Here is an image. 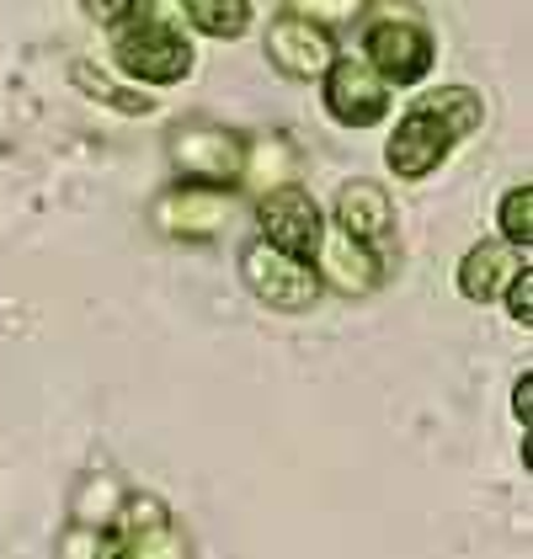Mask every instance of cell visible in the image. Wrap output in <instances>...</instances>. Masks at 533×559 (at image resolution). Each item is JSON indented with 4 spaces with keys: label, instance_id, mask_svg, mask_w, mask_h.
<instances>
[{
    "label": "cell",
    "instance_id": "2e32d148",
    "mask_svg": "<svg viewBox=\"0 0 533 559\" xmlns=\"http://www.w3.org/2000/svg\"><path fill=\"white\" fill-rule=\"evenodd\" d=\"M177 11L203 38H240L251 27V0H181Z\"/></svg>",
    "mask_w": 533,
    "mask_h": 559
},
{
    "label": "cell",
    "instance_id": "7c38bea8",
    "mask_svg": "<svg viewBox=\"0 0 533 559\" xmlns=\"http://www.w3.org/2000/svg\"><path fill=\"white\" fill-rule=\"evenodd\" d=\"M315 277H320V288H336V294H347V299H368L379 283H384V261L374 257V251H363L353 246L347 235H320V251H315Z\"/></svg>",
    "mask_w": 533,
    "mask_h": 559
},
{
    "label": "cell",
    "instance_id": "6da1fadb",
    "mask_svg": "<svg viewBox=\"0 0 533 559\" xmlns=\"http://www.w3.org/2000/svg\"><path fill=\"white\" fill-rule=\"evenodd\" d=\"M486 123V96L475 86H443L416 96L405 112H400L395 133L384 144V160L400 181H422L443 166L448 155L470 139V133Z\"/></svg>",
    "mask_w": 533,
    "mask_h": 559
},
{
    "label": "cell",
    "instance_id": "7402d4cb",
    "mask_svg": "<svg viewBox=\"0 0 533 559\" xmlns=\"http://www.w3.org/2000/svg\"><path fill=\"white\" fill-rule=\"evenodd\" d=\"M512 416H518V427L529 431V421H533V368H523V379L512 384Z\"/></svg>",
    "mask_w": 533,
    "mask_h": 559
},
{
    "label": "cell",
    "instance_id": "4fadbf2b",
    "mask_svg": "<svg viewBox=\"0 0 533 559\" xmlns=\"http://www.w3.org/2000/svg\"><path fill=\"white\" fill-rule=\"evenodd\" d=\"M523 261H529V251H512V246H501V240H481V246H470V251L459 257L453 283H459V294L470 304H496Z\"/></svg>",
    "mask_w": 533,
    "mask_h": 559
},
{
    "label": "cell",
    "instance_id": "5bb4252c",
    "mask_svg": "<svg viewBox=\"0 0 533 559\" xmlns=\"http://www.w3.org/2000/svg\"><path fill=\"white\" fill-rule=\"evenodd\" d=\"M129 490L112 469H91L81 474L75 496H70V527H91V533H112V522L123 512Z\"/></svg>",
    "mask_w": 533,
    "mask_h": 559
},
{
    "label": "cell",
    "instance_id": "5b68a950",
    "mask_svg": "<svg viewBox=\"0 0 533 559\" xmlns=\"http://www.w3.org/2000/svg\"><path fill=\"white\" fill-rule=\"evenodd\" d=\"M240 214H246V203H240L235 187H192V181H177V187L161 192V203H155V229H161L166 240L209 246V240H220Z\"/></svg>",
    "mask_w": 533,
    "mask_h": 559
},
{
    "label": "cell",
    "instance_id": "e0dca14e",
    "mask_svg": "<svg viewBox=\"0 0 533 559\" xmlns=\"http://www.w3.org/2000/svg\"><path fill=\"white\" fill-rule=\"evenodd\" d=\"M288 171H294V155L283 139H266V144H246V171L240 181L257 187V198L272 192V187H288Z\"/></svg>",
    "mask_w": 533,
    "mask_h": 559
},
{
    "label": "cell",
    "instance_id": "52a82bcc",
    "mask_svg": "<svg viewBox=\"0 0 533 559\" xmlns=\"http://www.w3.org/2000/svg\"><path fill=\"white\" fill-rule=\"evenodd\" d=\"M257 240L272 246V251H283V257L294 261H315L320 251V235H325V214L315 209V198L305 187H272L257 198Z\"/></svg>",
    "mask_w": 533,
    "mask_h": 559
},
{
    "label": "cell",
    "instance_id": "44dd1931",
    "mask_svg": "<svg viewBox=\"0 0 533 559\" xmlns=\"http://www.w3.org/2000/svg\"><path fill=\"white\" fill-rule=\"evenodd\" d=\"M81 11H86L91 22H107V27L118 33V27L129 22V16H133V11H139V5H133V0H86Z\"/></svg>",
    "mask_w": 533,
    "mask_h": 559
},
{
    "label": "cell",
    "instance_id": "8fae6325",
    "mask_svg": "<svg viewBox=\"0 0 533 559\" xmlns=\"http://www.w3.org/2000/svg\"><path fill=\"white\" fill-rule=\"evenodd\" d=\"M325 112L342 123V129H374L384 112H390V86L363 64V59H342L325 70Z\"/></svg>",
    "mask_w": 533,
    "mask_h": 559
},
{
    "label": "cell",
    "instance_id": "ba28073f",
    "mask_svg": "<svg viewBox=\"0 0 533 559\" xmlns=\"http://www.w3.org/2000/svg\"><path fill=\"white\" fill-rule=\"evenodd\" d=\"M266 59L288 81H325V70L336 64V38H331V27L310 22L305 11L277 5V16L266 22Z\"/></svg>",
    "mask_w": 533,
    "mask_h": 559
},
{
    "label": "cell",
    "instance_id": "7a4b0ae2",
    "mask_svg": "<svg viewBox=\"0 0 533 559\" xmlns=\"http://www.w3.org/2000/svg\"><path fill=\"white\" fill-rule=\"evenodd\" d=\"M112 59H118V75H129L139 91L177 86L198 64L192 38L181 33L177 5H139L129 22L112 33Z\"/></svg>",
    "mask_w": 533,
    "mask_h": 559
},
{
    "label": "cell",
    "instance_id": "ac0fdd59",
    "mask_svg": "<svg viewBox=\"0 0 533 559\" xmlns=\"http://www.w3.org/2000/svg\"><path fill=\"white\" fill-rule=\"evenodd\" d=\"M496 224H501V246H512V251H529L533 246V187L529 181H518V187L501 192Z\"/></svg>",
    "mask_w": 533,
    "mask_h": 559
},
{
    "label": "cell",
    "instance_id": "3957f363",
    "mask_svg": "<svg viewBox=\"0 0 533 559\" xmlns=\"http://www.w3.org/2000/svg\"><path fill=\"white\" fill-rule=\"evenodd\" d=\"M368 27H363V64L384 81V86H422L427 70L438 64V38L433 27L416 16V11H363Z\"/></svg>",
    "mask_w": 533,
    "mask_h": 559
},
{
    "label": "cell",
    "instance_id": "9a60e30c",
    "mask_svg": "<svg viewBox=\"0 0 533 559\" xmlns=\"http://www.w3.org/2000/svg\"><path fill=\"white\" fill-rule=\"evenodd\" d=\"M70 81L86 91L91 102H102V107H112V112H123V118H144V112H155V102H150V91L139 86H123L118 75H107V70H96L91 59H75L70 64Z\"/></svg>",
    "mask_w": 533,
    "mask_h": 559
},
{
    "label": "cell",
    "instance_id": "d6986e66",
    "mask_svg": "<svg viewBox=\"0 0 533 559\" xmlns=\"http://www.w3.org/2000/svg\"><path fill=\"white\" fill-rule=\"evenodd\" d=\"M54 559H112V533H91V527H64Z\"/></svg>",
    "mask_w": 533,
    "mask_h": 559
},
{
    "label": "cell",
    "instance_id": "30bf717a",
    "mask_svg": "<svg viewBox=\"0 0 533 559\" xmlns=\"http://www.w3.org/2000/svg\"><path fill=\"white\" fill-rule=\"evenodd\" d=\"M112 559H187V538L155 490H129L112 522Z\"/></svg>",
    "mask_w": 533,
    "mask_h": 559
},
{
    "label": "cell",
    "instance_id": "277c9868",
    "mask_svg": "<svg viewBox=\"0 0 533 559\" xmlns=\"http://www.w3.org/2000/svg\"><path fill=\"white\" fill-rule=\"evenodd\" d=\"M166 155H171V171L192 187H240V171H246V139L209 118L177 123L166 133Z\"/></svg>",
    "mask_w": 533,
    "mask_h": 559
},
{
    "label": "cell",
    "instance_id": "ffe728a7",
    "mask_svg": "<svg viewBox=\"0 0 533 559\" xmlns=\"http://www.w3.org/2000/svg\"><path fill=\"white\" fill-rule=\"evenodd\" d=\"M501 304H507V314H512V325H533V261H523L518 272H512V283L501 288Z\"/></svg>",
    "mask_w": 533,
    "mask_h": 559
},
{
    "label": "cell",
    "instance_id": "9c48e42d",
    "mask_svg": "<svg viewBox=\"0 0 533 559\" xmlns=\"http://www.w3.org/2000/svg\"><path fill=\"white\" fill-rule=\"evenodd\" d=\"M331 224L353 246L374 251L384 266H395V203H390V192L379 181H368V176L342 181V192L331 203Z\"/></svg>",
    "mask_w": 533,
    "mask_h": 559
},
{
    "label": "cell",
    "instance_id": "8992f818",
    "mask_svg": "<svg viewBox=\"0 0 533 559\" xmlns=\"http://www.w3.org/2000/svg\"><path fill=\"white\" fill-rule=\"evenodd\" d=\"M240 283H246V294L257 304L283 309V314H305L325 294L310 261L283 257V251L262 246V240H246V251H240Z\"/></svg>",
    "mask_w": 533,
    "mask_h": 559
}]
</instances>
